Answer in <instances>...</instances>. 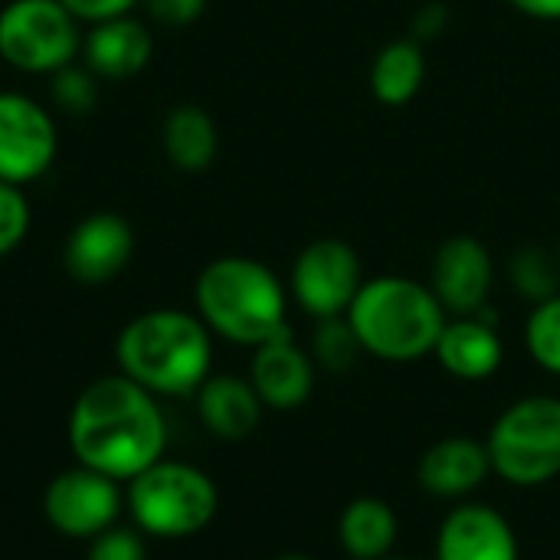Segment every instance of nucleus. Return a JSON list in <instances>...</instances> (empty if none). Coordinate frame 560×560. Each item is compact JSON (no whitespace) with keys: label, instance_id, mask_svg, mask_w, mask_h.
Masks as SVG:
<instances>
[{"label":"nucleus","instance_id":"1","mask_svg":"<svg viewBox=\"0 0 560 560\" xmlns=\"http://www.w3.org/2000/svg\"><path fill=\"white\" fill-rule=\"evenodd\" d=\"M167 430L154 394L125 374L92 381L69 417V446L79 466L131 482L164 453Z\"/></svg>","mask_w":560,"mask_h":560},{"label":"nucleus","instance_id":"2","mask_svg":"<svg viewBox=\"0 0 560 560\" xmlns=\"http://www.w3.org/2000/svg\"><path fill=\"white\" fill-rule=\"evenodd\" d=\"M446 318L433 289L407 276L364 279L348 308V322L364 354L390 364H410L433 354Z\"/></svg>","mask_w":560,"mask_h":560},{"label":"nucleus","instance_id":"3","mask_svg":"<svg viewBox=\"0 0 560 560\" xmlns=\"http://www.w3.org/2000/svg\"><path fill=\"white\" fill-rule=\"evenodd\" d=\"M118 368L151 394H194L210 377L213 345L200 315L177 308L144 312L118 335Z\"/></svg>","mask_w":560,"mask_h":560},{"label":"nucleus","instance_id":"4","mask_svg":"<svg viewBox=\"0 0 560 560\" xmlns=\"http://www.w3.org/2000/svg\"><path fill=\"white\" fill-rule=\"evenodd\" d=\"M194 299L200 322L233 345L259 348L289 328L279 276L249 256L213 259L197 276Z\"/></svg>","mask_w":560,"mask_h":560},{"label":"nucleus","instance_id":"5","mask_svg":"<svg viewBox=\"0 0 560 560\" xmlns=\"http://www.w3.org/2000/svg\"><path fill=\"white\" fill-rule=\"evenodd\" d=\"M220 495L207 472L187 463L158 459L128 482V512L144 535L190 538L217 515Z\"/></svg>","mask_w":560,"mask_h":560},{"label":"nucleus","instance_id":"6","mask_svg":"<svg viewBox=\"0 0 560 560\" xmlns=\"http://www.w3.org/2000/svg\"><path fill=\"white\" fill-rule=\"evenodd\" d=\"M492 472L512 486L535 489L560 476V400L548 394L522 397L486 440Z\"/></svg>","mask_w":560,"mask_h":560},{"label":"nucleus","instance_id":"7","mask_svg":"<svg viewBox=\"0 0 560 560\" xmlns=\"http://www.w3.org/2000/svg\"><path fill=\"white\" fill-rule=\"evenodd\" d=\"M79 49L75 16L59 0H13L0 10V56L23 72H56Z\"/></svg>","mask_w":560,"mask_h":560},{"label":"nucleus","instance_id":"8","mask_svg":"<svg viewBox=\"0 0 560 560\" xmlns=\"http://www.w3.org/2000/svg\"><path fill=\"white\" fill-rule=\"evenodd\" d=\"M361 285H364L361 256L351 243L338 236L312 240L292 262L289 289L295 302L318 322L348 315Z\"/></svg>","mask_w":560,"mask_h":560},{"label":"nucleus","instance_id":"9","mask_svg":"<svg viewBox=\"0 0 560 560\" xmlns=\"http://www.w3.org/2000/svg\"><path fill=\"white\" fill-rule=\"evenodd\" d=\"M121 502V489L112 476L79 466L49 482L43 512L56 532L69 538H95L115 525Z\"/></svg>","mask_w":560,"mask_h":560},{"label":"nucleus","instance_id":"10","mask_svg":"<svg viewBox=\"0 0 560 560\" xmlns=\"http://www.w3.org/2000/svg\"><path fill=\"white\" fill-rule=\"evenodd\" d=\"M56 158V125L43 105L20 92H0V180H36Z\"/></svg>","mask_w":560,"mask_h":560},{"label":"nucleus","instance_id":"11","mask_svg":"<svg viewBox=\"0 0 560 560\" xmlns=\"http://www.w3.org/2000/svg\"><path fill=\"white\" fill-rule=\"evenodd\" d=\"M427 285L446 315H479L489 305L495 285V262L489 246L469 233L443 240L433 256Z\"/></svg>","mask_w":560,"mask_h":560},{"label":"nucleus","instance_id":"12","mask_svg":"<svg viewBox=\"0 0 560 560\" xmlns=\"http://www.w3.org/2000/svg\"><path fill=\"white\" fill-rule=\"evenodd\" d=\"M249 384L256 387L259 400L272 410H299L315 387V364L295 345L292 331H279L276 338L262 341L249 364Z\"/></svg>","mask_w":560,"mask_h":560},{"label":"nucleus","instance_id":"13","mask_svg":"<svg viewBox=\"0 0 560 560\" xmlns=\"http://www.w3.org/2000/svg\"><path fill=\"white\" fill-rule=\"evenodd\" d=\"M436 560H518V538L502 512L469 502L440 525Z\"/></svg>","mask_w":560,"mask_h":560},{"label":"nucleus","instance_id":"14","mask_svg":"<svg viewBox=\"0 0 560 560\" xmlns=\"http://www.w3.org/2000/svg\"><path fill=\"white\" fill-rule=\"evenodd\" d=\"M135 249L131 226L118 213H92L85 217L66 243V269L79 282H108L115 279Z\"/></svg>","mask_w":560,"mask_h":560},{"label":"nucleus","instance_id":"15","mask_svg":"<svg viewBox=\"0 0 560 560\" xmlns=\"http://www.w3.org/2000/svg\"><path fill=\"white\" fill-rule=\"evenodd\" d=\"M446 374L459 381H486L502 368L505 348L495 331L489 305L479 315H453L443 325V335L433 348Z\"/></svg>","mask_w":560,"mask_h":560},{"label":"nucleus","instance_id":"16","mask_svg":"<svg viewBox=\"0 0 560 560\" xmlns=\"http://www.w3.org/2000/svg\"><path fill=\"white\" fill-rule=\"evenodd\" d=\"M492 476V459L486 443L469 436H450L430 446L417 466L423 492L436 499H466Z\"/></svg>","mask_w":560,"mask_h":560},{"label":"nucleus","instance_id":"17","mask_svg":"<svg viewBox=\"0 0 560 560\" xmlns=\"http://www.w3.org/2000/svg\"><path fill=\"white\" fill-rule=\"evenodd\" d=\"M262 400L246 377L217 374L197 387V413L217 440L240 443L256 433L262 420Z\"/></svg>","mask_w":560,"mask_h":560},{"label":"nucleus","instance_id":"18","mask_svg":"<svg viewBox=\"0 0 560 560\" xmlns=\"http://www.w3.org/2000/svg\"><path fill=\"white\" fill-rule=\"evenodd\" d=\"M151 33L131 16H112L92 26L85 39V66L98 79H128L151 59Z\"/></svg>","mask_w":560,"mask_h":560},{"label":"nucleus","instance_id":"19","mask_svg":"<svg viewBox=\"0 0 560 560\" xmlns=\"http://www.w3.org/2000/svg\"><path fill=\"white\" fill-rule=\"evenodd\" d=\"M427 79V49L413 36L387 43L371 62V92L381 105L400 108L417 98Z\"/></svg>","mask_w":560,"mask_h":560},{"label":"nucleus","instance_id":"20","mask_svg":"<svg viewBox=\"0 0 560 560\" xmlns=\"http://www.w3.org/2000/svg\"><path fill=\"white\" fill-rule=\"evenodd\" d=\"M397 515L381 499H354L338 518V541L354 560H384L397 541Z\"/></svg>","mask_w":560,"mask_h":560},{"label":"nucleus","instance_id":"21","mask_svg":"<svg viewBox=\"0 0 560 560\" xmlns=\"http://www.w3.org/2000/svg\"><path fill=\"white\" fill-rule=\"evenodd\" d=\"M217 125L197 105H177L164 121V151L180 171H203L217 158Z\"/></svg>","mask_w":560,"mask_h":560},{"label":"nucleus","instance_id":"22","mask_svg":"<svg viewBox=\"0 0 560 560\" xmlns=\"http://www.w3.org/2000/svg\"><path fill=\"white\" fill-rule=\"evenodd\" d=\"M509 279L522 299L532 305L548 302L560 295V262L558 253H548L545 246H522L512 253L509 262Z\"/></svg>","mask_w":560,"mask_h":560},{"label":"nucleus","instance_id":"23","mask_svg":"<svg viewBox=\"0 0 560 560\" xmlns=\"http://www.w3.org/2000/svg\"><path fill=\"white\" fill-rule=\"evenodd\" d=\"M312 354L315 361L325 368V371H351L358 364V358L364 354L348 315H338V318H322L315 335H312Z\"/></svg>","mask_w":560,"mask_h":560},{"label":"nucleus","instance_id":"24","mask_svg":"<svg viewBox=\"0 0 560 560\" xmlns=\"http://www.w3.org/2000/svg\"><path fill=\"white\" fill-rule=\"evenodd\" d=\"M525 348L538 368L560 377V295L532 308L525 322Z\"/></svg>","mask_w":560,"mask_h":560},{"label":"nucleus","instance_id":"25","mask_svg":"<svg viewBox=\"0 0 560 560\" xmlns=\"http://www.w3.org/2000/svg\"><path fill=\"white\" fill-rule=\"evenodd\" d=\"M30 230V203L16 184L0 180V256L23 243Z\"/></svg>","mask_w":560,"mask_h":560},{"label":"nucleus","instance_id":"26","mask_svg":"<svg viewBox=\"0 0 560 560\" xmlns=\"http://www.w3.org/2000/svg\"><path fill=\"white\" fill-rule=\"evenodd\" d=\"M95 79L98 75L89 66L85 69L62 66V69H56V79H52V98L66 112H89L95 102Z\"/></svg>","mask_w":560,"mask_h":560},{"label":"nucleus","instance_id":"27","mask_svg":"<svg viewBox=\"0 0 560 560\" xmlns=\"http://www.w3.org/2000/svg\"><path fill=\"white\" fill-rule=\"evenodd\" d=\"M89 560H148V548L138 532L128 528H108L92 538Z\"/></svg>","mask_w":560,"mask_h":560},{"label":"nucleus","instance_id":"28","mask_svg":"<svg viewBox=\"0 0 560 560\" xmlns=\"http://www.w3.org/2000/svg\"><path fill=\"white\" fill-rule=\"evenodd\" d=\"M144 7L164 26H187L207 10V0H144Z\"/></svg>","mask_w":560,"mask_h":560},{"label":"nucleus","instance_id":"29","mask_svg":"<svg viewBox=\"0 0 560 560\" xmlns=\"http://www.w3.org/2000/svg\"><path fill=\"white\" fill-rule=\"evenodd\" d=\"M446 23H450V7L440 3V0H430V3H423V7L417 10L413 26H410V36H413L417 43L427 46V43H433V39L443 36Z\"/></svg>","mask_w":560,"mask_h":560},{"label":"nucleus","instance_id":"30","mask_svg":"<svg viewBox=\"0 0 560 560\" xmlns=\"http://www.w3.org/2000/svg\"><path fill=\"white\" fill-rule=\"evenodd\" d=\"M75 20H89V23H102L112 16H125L128 7L135 0H59Z\"/></svg>","mask_w":560,"mask_h":560},{"label":"nucleus","instance_id":"31","mask_svg":"<svg viewBox=\"0 0 560 560\" xmlns=\"http://www.w3.org/2000/svg\"><path fill=\"white\" fill-rule=\"evenodd\" d=\"M518 13L545 23H560V0H509Z\"/></svg>","mask_w":560,"mask_h":560},{"label":"nucleus","instance_id":"32","mask_svg":"<svg viewBox=\"0 0 560 560\" xmlns=\"http://www.w3.org/2000/svg\"><path fill=\"white\" fill-rule=\"evenodd\" d=\"M276 560H312V558H305V555H285V558H276Z\"/></svg>","mask_w":560,"mask_h":560},{"label":"nucleus","instance_id":"33","mask_svg":"<svg viewBox=\"0 0 560 560\" xmlns=\"http://www.w3.org/2000/svg\"><path fill=\"white\" fill-rule=\"evenodd\" d=\"M384 560H387V558H384ZM390 560H417V558H390Z\"/></svg>","mask_w":560,"mask_h":560},{"label":"nucleus","instance_id":"34","mask_svg":"<svg viewBox=\"0 0 560 560\" xmlns=\"http://www.w3.org/2000/svg\"><path fill=\"white\" fill-rule=\"evenodd\" d=\"M558 262H560V243H558Z\"/></svg>","mask_w":560,"mask_h":560},{"label":"nucleus","instance_id":"35","mask_svg":"<svg viewBox=\"0 0 560 560\" xmlns=\"http://www.w3.org/2000/svg\"><path fill=\"white\" fill-rule=\"evenodd\" d=\"M558 26H560V23H558Z\"/></svg>","mask_w":560,"mask_h":560}]
</instances>
